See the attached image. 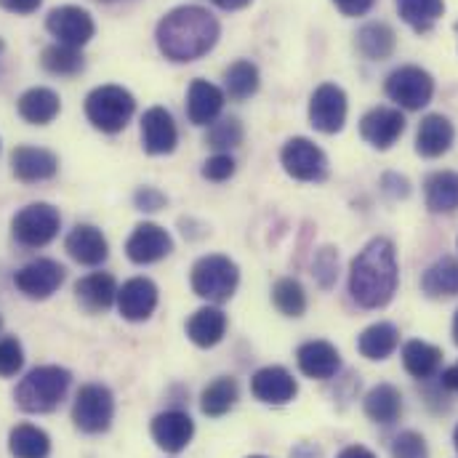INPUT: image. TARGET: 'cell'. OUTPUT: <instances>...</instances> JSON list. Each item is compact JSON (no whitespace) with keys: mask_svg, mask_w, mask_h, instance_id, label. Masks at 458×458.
Wrapping results in <instances>:
<instances>
[{"mask_svg":"<svg viewBox=\"0 0 458 458\" xmlns=\"http://www.w3.org/2000/svg\"><path fill=\"white\" fill-rule=\"evenodd\" d=\"M24 365V349L19 339L8 336V339H0V376L3 378H11L21 370Z\"/></svg>","mask_w":458,"mask_h":458,"instance_id":"obj_40","label":"cell"},{"mask_svg":"<svg viewBox=\"0 0 458 458\" xmlns=\"http://www.w3.org/2000/svg\"><path fill=\"white\" fill-rule=\"evenodd\" d=\"M339 458H376L368 448H362V445H349V448H344Z\"/></svg>","mask_w":458,"mask_h":458,"instance_id":"obj_47","label":"cell"},{"mask_svg":"<svg viewBox=\"0 0 458 458\" xmlns=\"http://www.w3.org/2000/svg\"><path fill=\"white\" fill-rule=\"evenodd\" d=\"M114 419V397L105 384H86L72 405V421L86 435H102Z\"/></svg>","mask_w":458,"mask_h":458,"instance_id":"obj_7","label":"cell"},{"mask_svg":"<svg viewBox=\"0 0 458 458\" xmlns=\"http://www.w3.org/2000/svg\"><path fill=\"white\" fill-rule=\"evenodd\" d=\"M242 136H245L242 123L237 117H225L219 123H211L206 141L214 149H232V147H240L242 144Z\"/></svg>","mask_w":458,"mask_h":458,"instance_id":"obj_39","label":"cell"},{"mask_svg":"<svg viewBox=\"0 0 458 458\" xmlns=\"http://www.w3.org/2000/svg\"><path fill=\"white\" fill-rule=\"evenodd\" d=\"M427 208L432 214H454L458 211V174L456 171H437L424 182Z\"/></svg>","mask_w":458,"mask_h":458,"instance_id":"obj_28","label":"cell"},{"mask_svg":"<svg viewBox=\"0 0 458 458\" xmlns=\"http://www.w3.org/2000/svg\"><path fill=\"white\" fill-rule=\"evenodd\" d=\"M248 458H267V456H248Z\"/></svg>","mask_w":458,"mask_h":458,"instance_id":"obj_53","label":"cell"},{"mask_svg":"<svg viewBox=\"0 0 458 458\" xmlns=\"http://www.w3.org/2000/svg\"><path fill=\"white\" fill-rule=\"evenodd\" d=\"M40 64H43V70H46V72H51V75L72 78V75L83 72L86 59H83L81 48H72V46H64V43H54V46L43 48V54H40Z\"/></svg>","mask_w":458,"mask_h":458,"instance_id":"obj_36","label":"cell"},{"mask_svg":"<svg viewBox=\"0 0 458 458\" xmlns=\"http://www.w3.org/2000/svg\"><path fill=\"white\" fill-rule=\"evenodd\" d=\"M421 291L429 299H451L458 296V261L445 256L440 261H435L424 277H421Z\"/></svg>","mask_w":458,"mask_h":458,"instance_id":"obj_32","label":"cell"},{"mask_svg":"<svg viewBox=\"0 0 458 458\" xmlns=\"http://www.w3.org/2000/svg\"><path fill=\"white\" fill-rule=\"evenodd\" d=\"M386 97L403 107V110H424L432 97H435V78L416 67V64H405V67H397L389 78H386V86H384Z\"/></svg>","mask_w":458,"mask_h":458,"instance_id":"obj_6","label":"cell"},{"mask_svg":"<svg viewBox=\"0 0 458 458\" xmlns=\"http://www.w3.org/2000/svg\"><path fill=\"white\" fill-rule=\"evenodd\" d=\"M456 139V128L445 114H427L416 133V152L421 157H443Z\"/></svg>","mask_w":458,"mask_h":458,"instance_id":"obj_23","label":"cell"},{"mask_svg":"<svg viewBox=\"0 0 458 458\" xmlns=\"http://www.w3.org/2000/svg\"><path fill=\"white\" fill-rule=\"evenodd\" d=\"M397 291V253L392 240L373 237L349 267V293L362 310H381Z\"/></svg>","mask_w":458,"mask_h":458,"instance_id":"obj_2","label":"cell"},{"mask_svg":"<svg viewBox=\"0 0 458 458\" xmlns=\"http://www.w3.org/2000/svg\"><path fill=\"white\" fill-rule=\"evenodd\" d=\"M440 362H443V349L435 346V344L413 339V342H408L403 346V365L419 381L432 378L440 370Z\"/></svg>","mask_w":458,"mask_h":458,"instance_id":"obj_30","label":"cell"},{"mask_svg":"<svg viewBox=\"0 0 458 458\" xmlns=\"http://www.w3.org/2000/svg\"><path fill=\"white\" fill-rule=\"evenodd\" d=\"M67 253L86 267H99L107 261L110 256V245L107 237L102 234V229L91 227V225H78L67 234Z\"/></svg>","mask_w":458,"mask_h":458,"instance_id":"obj_21","label":"cell"},{"mask_svg":"<svg viewBox=\"0 0 458 458\" xmlns=\"http://www.w3.org/2000/svg\"><path fill=\"white\" fill-rule=\"evenodd\" d=\"M219 8H225V11H240V8H245V5H250L253 0H214Z\"/></svg>","mask_w":458,"mask_h":458,"instance_id":"obj_49","label":"cell"},{"mask_svg":"<svg viewBox=\"0 0 458 458\" xmlns=\"http://www.w3.org/2000/svg\"><path fill=\"white\" fill-rule=\"evenodd\" d=\"M46 30L56 38V43L83 48L94 38L97 24H94V16L86 8H81V5H59V8L48 11Z\"/></svg>","mask_w":458,"mask_h":458,"instance_id":"obj_10","label":"cell"},{"mask_svg":"<svg viewBox=\"0 0 458 458\" xmlns=\"http://www.w3.org/2000/svg\"><path fill=\"white\" fill-rule=\"evenodd\" d=\"M117 310L131 323L149 320L157 310V285L147 277H133L123 283V288H117Z\"/></svg>","mask_w":458,"mask_h":458,"instance_id":"obj_18","label":"cell"},{"mask_svg":"<svg viewBox=\"0 0 458 458\" xmlns=\"http://www.w3.org/2000/svg\"><path fill=\"white\" fill-rule=\"evenodd\" d=\"M72 373L59 365H40L32 368L16 386L13 400L24 413H51L59 408L70 389Z\"/></svg>","mask_w":458,"mask_h":458,"instance_id":"obj_3","label":"cell"},{"mask_svg":"<svg viewBox=\"0 0 458 458\" xmlns=\"http://www.w3.org/2000/svg\"><path fill=\"white\" fill-rule=\"evenodd\" d=\"M99 3H114V0H99Z\"/></svg>","mask_w":458,"mask_h":458,"instance_id":"obj_52","label":"cell"},{"mask_svg":"<svg viewBox=\"0 0 458 458\" xmlns=\"http://www.w3.org/2000/svg\"><path fill=\"white\" fill-rule=\"evenodd\" d=\"M315 277L323 288H331L339 277V253L336 248H323L315 256Z\"/></svg>","mask_w":458,"mask_h":458,"instance_id":"obj_42","label":"cell"},{"mask_svg":"<svg viewBox=\"0 0 458 458\" xmlns=\"http://www.w3.org/2000/svg\"><path fill=\"white\" fill-rule=\"evenodd\" d=\"M0 46H3V43H0Z\"/></svg>","mask_w":458,"mask_h":458,"instance_id":"obj_56","label":"cell"},{"mask_svg":"<svg viewBox=\"0 0 458 458\" xmlns=\"http://www.w3.org/2000/svg\"><path fill=\"white\" fill-rule=\"evenodd\" d=\"M237 394H240L237 381H234L232 376H222V378H216L214 384H208V386L203 389L200 411H203L206 416H211V419H219V416H225V413H229V411L234 408Z\"/></svg>","mask_w":458,"mask_h":458,"instance_id":"obj_37","label":"cell"},{"mask_svg":"<svg viewBox=\"0 0 458 458\" xmlns=\"http://www.w3.org/2000/svg\"><path fill=\"white\" fill-rule=\"evenodd\" d=\"M75 296L86 312H105L117 301V283L110 272H94L78 280Z\"/></svg>","mask_w":458,"mask_h":458,"instance_id":"obj_24","label":"cell"},{"mask_svg":"<svg viewBox=\"0 0 458 458\" xmlns=\"http://www.w3.org/2000/svg\"><path fill=\"white\" fill-rule=\"evenodd\" d=\"M280 163H283L285 174L293 176L296 182H323L328 176L326 152L304 136H293L283 144Z\"/></svg>","mask_w":458,"mask_h":458,"instance_id":"obj_9","label":"cell"},{"mask_svg":"<svg viewBox=\"0 0 458 458\" xmlns=\"http://www.w3.org/2000/svg\"><path fill=\"white\" fill-rule=\"evenodd\" d=\"M0 328H3V318H0Z\"/></svg>","mask_w":458,"mask_h":458,"instance_id":"obj_54","label":"cell"},{"mask_svg":"<svg viewBox=\"0 0 458 458\" xmlns=\"http://www.w3.org/2000/svg\"><path fill=\"white\" fill-rule=\"evenodd\" d=\"M225 102H227V94L219 86L198 78L190 83V91H187V117L192 125H211L225 110Z\"/></svg>","mask_w":458,"mask_h":458,"instance_id":"obj_20","label":"cell"},{"mask_svg":"<svg viewBox=\"0 0 458 458\" xmlns=\"http://www.w3.org/2000/svg\"><path fill=\"white\" fill-rule=\"evenodd\" d=\"M397 346H400V331L392 323H373L357 339L360 354L368 360H386L394 354Z\"/></svg>","mask_w":458,"mask_h":458,"instance_id":"obj_31","label":"cell"},{"mask_svg":"<svg viewBox=\"0 0 458 458\" xmlns=\"http://www.w3.org/2000/svg\"><path fill=\"white\" fill-rule=\"evenodd\" d=\"M261 86V75L259 67L248 59H237L225 70V94L234 102H245L250 99Z\"/></svg>","mask_w":458,"mask_h":458,"instance_id":"obj_34","label":"cell"},{"mask_svg":"<svg viewBox=\"0 0 458 458\" xmlns=\"http://www.w3.org/2000/svg\"><path fill=\"white\" fill-rule=\"evenodd\" d=\"M454 445H456V451H458V427H456V432H454Z\"/></svg>","mask_w":458,"mask_h":458,"instance_id":"obj_51","label":"cell"},{"mask_svg":"<svg viewBox=\"0 0 458 458\" xmlns=\"http://www.w3.org/2000/svg\"><path fill=\"white\" fill-rule=\"evenodd\" d=\"M250 392L264 405H288L296 397L299 384L283 365H267L253 373Z\"/></svg>","mask_w":458,"mask_h":458,"instance_id":"obj_14","label":"cell"},{"mask_svg":"<svg viewBox=\"0 0 458 458\" xmlns=\"http://www.w3.org/2000/svg\"><path fill=\"white\" fill-rule=\"evenodd\" d=\"M346 94L342 86L336 83H323L315 89L312 99H310V123L315 131L320 133H339L346 123Z\"/></svg>","mask_w":458,"mask_h":458,"instance_id":"obj_12","label":"cell"},{"mask_svg":"<svg viewBox=\"0 0 458 458\" xmlns=\"http://www.w3.org/2000/svg\"><path fill=\"white\" fill-rule=\"evenodd\" d=\"M362 408H365V416L370 421L389 427V424H394L403 416V394L392 384H378V386H373L365 394Z\"/></svg>","mask_w":458,"mask_h":458,"instance_id":"obj_27","label":"cell"},{"mask_svg":"<svg viewBox=\"0 0 458 458\" xmlns=\"http://www.w3.org/2000/svg\"><path fill=\"white\" fill-rule=\"evenodd\" d=\"M392 458H429L427 440L419 432H403L392 443Z\"/></svg>","mask_w":458,"mask_h":458,"instance_id":"obj_41","label":"cell"},{"mask_svg":"<svg viewBox=\"0 0 458 458\" xmlns=\"http://www.w3.org/2000/svg\"><path fill=\"white\" fill-rule=\"evenodd\" d=\"M443 384H445V386H448L451 392H456V394H458V362H456V365H451V368H448V370L443 373Z\"/></svg>","mask_w":458,"mask_h":458,"instance_id":"obj_48","label":"cell"},{"mask_svg":"<svg viewBox=\"0 0 458 458\" xmlns=\"http://www.w3.org/2000/svg\"><path fill=\"white\" fill-rule=\"evenodd\" d=\"M296 360H299V368L304 376L310 378H334L342 368V354L334 344L328 342H307L299 346L296 352Z\"/></svg>","mask_w":458,"mask_h":458,"instance_id":"obj_22","label":"cell"},{"mask_svg":"<svg viewBox=\"0 0 458 458\" xmlns=\"http://www.w3.org/2000/svg\"><path fill=\"white\" fill-rule=\"evenodd\" d=\"M394 46H397V35L384 21H370V24L360 27V32H357V51L370 62L389 59L394 54Z\"/></svg>","mask_w":458,"mask_h":458,"instance_id":"obj_29","label":"cell"},{"mask_svg":"<svg viewBox=\"0 0 458 458\" xmlns=\"http://www.w3.org/2000/svg\"><path fill=\"white\" fill-rule=\"evenodd\" d=\"M394 5L400 19L419 35L429 32L445 13V0H394Z\"/></svg>","mask_w":458,"mask_h":458,"instance_id":"obj_33","label":"cell"},{"mask_svg":"<svg viewBox=\"0 0 458 458\" xmlns=\"http://www.w3.org/2000/svg\"><path fill=\"white\" fill-rule=\"evenodd\" d=\"M331 3L342 11L344 16H365L376 0H331Z\"/></svg>","mask_w":458,"mask_h":458,"instance_id":"obj_45","label":"cell"},{"mask_svg":"<svg viewBox=\"0 0 458 458\" xmlns=\"http://www.w3.org/2000/svg\"><path fill=\"white\" fill-rule=\"evenodd\" d=\"M40 3H43V0H0V8H5V11H11V13L27 16V13H35V11L40 8Z\"/></svg>","mask_w":458,"mask_h":458,"instance_id":"obj_46","label":"cell"},{"mask_svg":"<svg viewBox=\"0 0 458 458\" xmlns=\"http://www.w3.org/2000/svg\"><path fill=\"white\" fill-rule=\"evenodd\" d=\"M232 174H234V160L225 152H219V155H214V157H208L203 163V176L208 182H227Z\"/></svg>","mask_w":458,"mask_h":458,"instance_id":"obj_43","label":"cell"},{"mask_svg":"<svg viewBox=\"0 0 458 458\" xmlns=\"http://www.w3.org/2000/svg\"><path fill=\"white\" fill-rule=\"evenodd\" d=\"M456 30H458V24H456Z\"/></svg>","mask_w":458,"mask_h":458,"instance_id":"obj_55","label":"cell"},{"mask_svg":"<svg viewBox=\"0 0 458 458\" xmlns=\"http://www.w3.org/2000/svg\"><path fill=\"white\" fill-rule=\"evenodd\" d=\"M174 250V240L160 225L144 222L131 232L125 242V253L133 264H155Z\"/></svg>","mask_w":458,"mask_h":458,"instance_id":"obj_16","label":"cell"},{"mask_svg":"<svg viewBox=\"0 0 458 458\" xmlns=\"http://www.w3.org/2000/svg\"><path fill=\"white\" fill-rule=\"evenodd\" d=\"M237 283H240L237 264L222 253L203 256L192 267V291L206 301H214V304L229 301L237 291Z\"/></svg>","mask_w":458,"mask_h":458,"instance_id":"obj_5","label":"cell"},{"mask_svg":"<svg viewBox=\"0 0 458 458\" xmlns=\"http://www.w3.org/2000/svg\"><path fill=\"white\" fill-rule=\"evenodd\" d=\"M272 301L285 318H301L307 312V293L304 285L293 277H283L272 288Z\"/></svg>","mask_w":458,"mask_h":458,"instance_id":"obj_38","label":"cell"},{"mask_svg":"<svg viewBox=\"0 0 458 458\" xmlns=\"http://www.w3.org/2000/svg\"><path fill=\"white\" fill-rule=\"evenodd\" d=\"M195 435V424L182 411H165L152 419V440L165 454H182Z\"/></svg>","mask_w":458,"mask_h":458,"instance_id":"obj_19","label":"cell"},{"mask_svg":"<svg viewBox=\"0 0 458 458\" xmlns=\"http://www.w3.org/2000/svg\"><path fill=\"white\" fill-rule=\"evenodd\" d=\"M136 113V99L123 86H99L86 97V117L102 133H120Z\"/></svg>","mask_w":458,"mask_h":458,"instance_id":"obj_4","label":"cell"},{"mask_svg":"<svg viewBox=\"0 0 458 458\" xmlns=\"http://www.w3.org/2000/svg\"><path fill=\"white\" fill-rule=\"evenodd\" d=\"M11 168L13 176L24 184H38V182H48L56 176L59 171V160L54 152L43 149V147H16L11 152Z\"/></svg>","mask_w":458,"mask_h":458,"instance_id":"obj_17","label":"cell"},{"mask_svg":"<svg viewBox=\"0 0 458 458\" xmlns=\"http://www.w3.org/2000/svg\"><path fill=\"white\" fill-rule=\"evenodd\" d=\"M64 277H67V272H64V267L59 261H54V259H35V261L24 264L13 275V283H16V288L27 299L43 301V299L54 296L62 288Z\"/></svg>","mask_w":458,"mask_h":458,"instance_id":"obj_11","label":"cell"},{"mask_svg":"<svg viewBox=\"0 0 458 458\" xmlns=\"http://www.w3.org/2000/svg\"><path fill=\"white\" fill-rule=\"evenodd\" d=\"M179 144V128L165 107H152L141 117V147L147 155H171Z\"/></svg>","mask_w":458,"mask_h":458,"instance_id":"obj_15","label":"cell"},{"mask_svg":"<svg viewBox=\"0 0 458 458\" xmlns=\"http://www.w3.org/2000/svg\"><path fill=\"white\" fill-rule=\"evenodd\" d=\"M133 200H136V208H139V211H160V208L165 206V195H163L160 190H155V187L139 190V192L133 195Z\"/></svg>","mask_w":458,"mask_h":458,"instance_id":"obj_44","label":"cell"},{"mask_svg":"<svg viewBox=\"0 0 458 458\" xmlns=\"http://www.w3.org/2000/svg\"><path fill=\"white\" fill-rule=\"evenodd\" d=\"M16 110L32 125H48L56 120V114L62 113V99L56 91L38 86V89H30L19 97Z\"/></svg>","mask_w":458,"mask_h":458,"instance_id":"obj_25","label":"cell"},{"mask_svg":"<svg viewBox=\"0 0 458 458\" xmlns=\"http://www.w3.org/2000/svg\"><path fill=\"white\" fill-rule=\"evenodd\" d=\"M227 334V315L219 307H203L187 320V336L190 342L211 349L225 339Z\"/></svg>","mask_w":458,"mask_h":458,"instance_id":"obj_26","label":"cell"},{"mask_svg":"<svg viewBox=\"0 0 458 458\" xmlns=\"http://www.w3.org/2000/svg\"><path fill=\"white\" fill-rule=\"evenodd\" d=\"M8 451L13 458H46L51 454V440L43 429L19 424L8 435Z\"/></svg>","mask_w":458,"mask_h":458,"instance_id":"obj_35","label":"cell"},{"mask_svg":"<svg viewBox=\"0 0 458 458\" xmlns=\"http://www.w3.org/2000/svg\"><path fill=\"white\" fill-rule=\"evenodd\" d=\"M403 131H405V114L397 107H373L360 120V136L373 149H381V152L394 147Z\"/></svg>","mask_w":458,"mask_h":458,"instance_id":"obj_13","label":"cell"},{"mask_svg":"<svg viewBox=\"0 0 458 458\" xmlns=\"http://www.w3.org/2000/svg\"><path fill=\"white\" fill-rule=\"evenodd\" d=\"M59 227H62V216L51 203H30L11 222V232L16 242L24 248L48 245L59 234Z\"/></svg>","mask_w":458,"mask_h":458,"instance_id":"obj_8","label":"cell"},{"mask_svg":"<svg viewBox=\"0 0 458 458\" xmlns=\"http://www.w3.org/2000/svg\"><path fill=\"white\" fill-rule=\"evenodd\" d=\"M219 35H222L219 19L200 5H179L168 11L155 30L160 54L176 64L203 59L208 51H214Z\"/></svg>","mask_w":458,"mask_h":458,"instance_id":"obj_1","label":"cell"},{"mask_svg":"<svg viewBox=\"0 0 458 458\" xmlns=\"http://www.w3.org/2000/svg\"><path fill=\"white\" fill-rule=\"evenodd\" d=\"M454 342L458 344V312H456V318H454Z\"/></svg>","mask_w":458,"mask_h":458,"instance_id":"obj_50","label":"cell"}]
</instances>
